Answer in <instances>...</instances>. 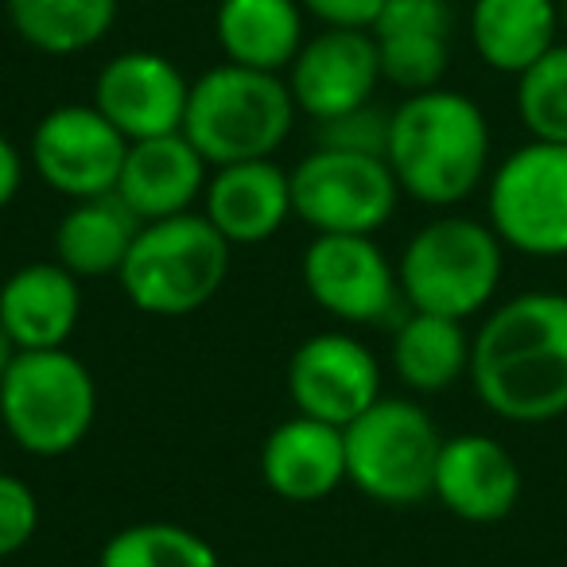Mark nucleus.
I'll use <instances>...</instances> for the list:
<instances>
[{
	"label": "nucleus",
	"mask_w": 567,
	"mask_h": 567,
	"mask_svg": "<svg viewBox=\"0 0 567 567\" xmlns=\"http://www.w3.org/2000/svg\"><path fill=\"white\" fill-rule=\"evenodd\" d=\"M474 396L505 424L567 416V296L520 292L471 334Z\"/></svg>",
	"instance_id": "f257e3e1"
},
{
	"label": "nucleus",
	"mask_w": 567,
	"mask_h": 567,
	"mask_svg": "<svg viewBox=\"0 0 567 567\" xmlns=\"http://www.w3.org/2000/svg\"><path fill=\"white\" fill-rule=\"evenodd\" d=\"M489 121L478 102L458 90L435 86L409 94L389 113L385 159L401 195L435 210L466 203L489 179Z\"/></svg>",
	"instance_id": "f03ea898"
},
{
	"label": "nucleus",
	"mask_w": 567,
	"mask_h": 567,
	"mask_svg": "<svg viewBox=\"0 0 567 567\" xmlns=\"http://www.w3.org/2000/svg\"><path fill=\"white\" fill-rule=\"evenodd\" d=\"M296 113L280 74L221 63L190 82L183 136L210 167L272 159L292 133Z\"/></svg>",
	"instance_id": "7ed1b4c3"
},
{
	"label": "nucleus",
	"mask_w": 567,
	"mask_h": 567,
	"mask_svg": "<svg viewBox=\"0 0 567 567\" xmlns=\"http://www.w3.org/2000/svg\"><path fill=\"white\" fill-rule=\"evenodd\" d=\"M505 268V245L489 221L443 214L420 226L401 252V296L409 311L466 323L489 308Z\"/></svg>",
	"instance_id": "20e7f679"
},
{
	"label": "nucleus",
	"mask_w": 567,
	"mask_h": 567,
	"mask_svg": "<svg viewBox=\"0 0 567 567\" xmlns=\"http://www.w3.org/2000/svg\"><path fill=\"white\" fill-rule=\"evenodd\" d=\"M234 245L206 221V214H175L144 221L121 265L117 280L136 311L156 319H179L206 308L229 272Z\"/></svg>",
	"instance_id": "39448f33"
},
{
	"label": "nucleus",
	"mask_w": 567,
	"mask_h": 567,
	"mask_svg": "<svg viewBox=\"0 0 567 567\" xmlns=\"http://www.w3.org/2000/svg\"><path fill=\"white\" fill-rule=\"evenodd\" d=\"M97 420L94 373L71 350H24L0 381V424L24 455L59 458L90 440Z\"/></svg>",
	"instance_id": "423d86ee"
},
{
	"label": "nucleus",
	"mask_w": 567,
	"mask_h": 567,
	"mask_svg": "<svg viewBox=\"0 0 567 567\" xmlns=\"http://www.w3.org/2000/svg\"><path fill=\"white\" fill-rule=\"evenodd\" d=\"M347 440V482L370 502L409 509L432 497L443 435L435 420L404 396H381L354 424Z\"/></svg>",
	"instance_id": "0eeeda50"
},
{
	"label": "nucleus",
	"mask_w": 567,
	"mask_h": 567,
	"mask_svg": "<svg viewBox=\"0 0 567 567\" xmlns=\"http://www.w3.org/2000/svg\"><path fill=\"white\" fill-rule=\"evenodd\" d=\"M489 229L525 257H567V144L528 141L486 179Z\"/></svg>",
	"instance_id": "6e6552de"
},
{
	"label": "nucleus",
	"mask_w": 567,
	"mask_h": 567,
	"mask_svg": "<svg viewBox=\"0 0 567 567\" xmlns=\"http://www.w3.org/2000/svg\"><path fill=\"white\" fill-rule=\"evenodd\" d=\"M401 203V183L385 156L323 148L292 167V210L316 234H378Z\"/></svg>",
	"instance_id": "1a4fd4ad"
},
{
	"label": "nucleus",
	"mask_w": 567,
	"mask_h": 567,
	"mask_svg": "<svg viewBox=\"0 0 567 567\" xmlns=\"http://www.w3.org/2000/svg\"><path fill=\"white\" fill-rule=\"evenodd\" d=\"M303 288L339 323H385L401 308V276L370 234H316L303 252Z\"/></svg>",
	"instance_id": "9d476101"
},
{
	"label": "nucleus",
	"mask_w": 567,
	"mask_h": 567,
	"mask_svg": "<svg viewBox=\"0 0 567 567\" xmlns=\"http://www.w3.org/2000/svg\"><path fill=\"white\" fill-rule=\"evenodd\" d=\"M28 156L55 195L82 203L117 190L128 141L97 113V105H59L35 125Z\"/></svg>",
	"instance_id": "9b49d317"
},
{
	"label": "nucleus",
	"mask_w": 567,
	"mask_h": 567,
	"mask_svg": "<svg viewBox=\"0 0 567 567\" xmlns=\"http://www.w3.org/2000/svg\"><path fill=\"white\" fill-rule=\"evenodd\" d=\"M288 396L300 416L347 427L381 401V365L362 339L319 331L288 358Z\"/></svg>",
	"instance_id": "f8f14e48"
},
{
	"label": "nucleus",
	"mask_w": 567,
	"mask_h": 567,
	"mask_svg": "<svg viewBox=\"0 0 567 567\" xmlns=\"http://www.w3.org/2000/svg\"><path fill=\"white\" fill-rule=\"evenodd\" d=\"M284 82L292 90L296 110L308 113L316 125L362 110L381 82L373 35L365 28H323L303 40Z\"/></svg>",
	"instance_id": "ddd939ff"
},
{
	"label": "nucleus",
	"mask_w": 567,
	"mask_h": 567,
	"mask_svg": "<svg viewBox=\"0 0 567 567\" xmlns=\"http://www.w3.org/2000/svg\"><path fill=\"white\" fill-rule=\"evenodd\" d=\"M190 82L167 55L125 51L97 71L94 105L128 144L183 133Z\"/></svg>",
	"instance_id": "4468645a"
},
{
	"label": "nucleus",
	"mask_w": 567,
	"mask_h": 567,
	"mask_svg": "<svg viewBox=\"0 0 567 567\" xmlns=\"http://www.w3.org/2000/svg\"><path fill=\"white\" fill-rule=\"evenodd\" d=\"M378 48L381 82L424 94L443 86L455 51V9L451 0H385L370 24Z\"/></svg>",
	"instance_id": "2eb2a0df"
},
{
	"label": "nucleus",
	"mask_w": 567,
	"mask_h": 567,
	"mask_svg": "<svg viewBox=\"0 0 567 567\" xmlns=\"http://www.w3.org/2000/svg\"><path fill=\"white\" fill-rule=\"evenodd\" d=\"M520 466L505 443L482 432H463L443 440L435 463L432 497L458 520L494 525L505 520L520 502Z\"/></svg>",
	"instance_id": "dca6fc26"
},
{
	"label": "nucleus",
	"mask_w": 567,
	"mask_h": 567,
	"mask_svg": "<svg viewBox=\"0 0 567 567\" xmlns=\"http://www.w3.org/2000/svg\"><path fill=\"white\" fill-rule=\"evenodd\" d=\"M203 214L229 245H260L292 218V172L276 159L214 167L203 190Z\"/></svg>",
	"instance_id": "f3484780"
},
{
	"label": "nucleus",
	"mask_w": 567,
	"mask_h": 567,
	"mask_svg": "<svg viewBox=\"0 0 567 567\" xmlns=\"http://www.w3.org/2000/svg\"><path fill=\"white\" fill-rule=\"evenodd\" d=\"M260 478L280 502L311 505L331 497L347 482V440L342 427L296 412L276 424L260 447Z\"/></svg>",
	"instance_id": "a211bd4d"
},
{
	"label": "nucleus",
	"mask_w": 567,
	"mask_h": 567,
	"mask_svg": "<svg viewBox=\"0 0 567 567\" xmlns=\"http://www.w3.org/2000/svg\"><path fill=\"white\" fill-rule=\"evenodd\" d=\"M210 164L183 133L152 136V141L128 144L125 167L113 195L128 206L141 221H164L175 214H190L203 198Z\"/></svg>",
	"instance_id": "6ab92c4d"
},
{
	"label": "nucleus",
	"mask_w": 567,
	"mask_h": 567,
	"mask_svg": "<svg viewBox=\"0 0 567 567\" xmlns=\"http://www.w3.org/2000/svg\"><path fill=\"white\" fill-rule=\"evenodd\" d=\"M82 316V284L59 260H35L0 284V327L17 350H63Z\"/></svg>",
	"instance_id": "aec40b11"
},
{
	"label": "nucleus",
	"mask_w": 567,
	"mask_h": 567,
	"mask_svg": "<svg viewBox=\"0 0 567 567\" xmlns=\"http://www.w3.org/2000/svg\"><path fill=\"white\" fill-rule=\"evenodd\" d=\"M300 0H221L214 12V35L226 63L280 74L303 48Z\"/></svg>",
	"instance_id": "412c9836"
},
{
	"label": "nucleus",
	"mask_w": 567,
	"mask_h": 567,
	"mask_svg": "<svg viewBox=\"0 0 567 567\" xmlns=\"http://www.w3.org/2000/svg\"><path fill=\"white\" fill-rule=\"evenodd\" d=\"M471 43L497 74H525L559 43V0H471Z\"/></svg>",
	"instance_id": "4be33fe9"
},
{
	"label": "nucleus",
	"mask_w": 567,
	"mask_h": 567,
	"mask_svg": "<svg viewBox=\"0 0 567 567\" xmlns=\"http://www.w3.org/2000/svg\"><path fill=\"white\" fill-rule=\"evenodd\" d=\"M144 221L117 195L82 198L55 226V260L79 280L117 276Z\"/></svg>",
	"instance_id": "5701e85b"
},
{
	"label": "nucleus",
	"mask_w": 567,
	"mask_h": 567,
	"mask_svg": "<svg viewBox=\"0 0 567 567\" xmlns=\"http://www.w3.org/2000/svg\"><path fill=\"white\" fill-rule=\"evenodd\" d=\"M389 358L412 393H447L471 378V334L458 319L409 311L396 323Z\"/></svg>",
	"instance_id": "b1692460"
},
{
	"label": "nucleus",
	"mask_w": 567,
	"mask_h": 567,
	"mask_svg": "<svg viewBox=\"0 0 567 567\" xmlns=\"http://www.w3.org/2000/svg\"><path fill=\"white\" fill-rule=\"evenodd\" d=\"M9 24L40 55H82L117 24L121 0H4Z\"/></svg>",
	"instance_id": "393cba45"
},
{
	"label": "nucleus",
	"mask_w": 567,
	"mask_h": 567,
	"mask_svg": "<svg viewBox=\"0 0 567 567\" xmlns=\"http://www.w3.org/2000/svg\"><path fill=\"white\" fill-rule=\"evenodd\" d=\"M97 567H221V559L195 528L175 520H141L105 540Z\"/></svg>",
	"instance_id": "a878e982"
},
{
	"label": "nucleus",
	"mask_w": 567,
	"mask_h": 567,
	"mask_svg": "<svg viewBox=\"0 0 567 567\" xmlns=\"http://www.w3.org/2000/svg\"><path fill=\"white\" fill-rule=\"evenodd\" d=\"M517 117L528 141L567 144V43H556L517 74Z\"/></svg>",
	"instance_id": "bb28decb"
},
{
	"label": "nucleus",
	"mask_w": 567,
	"mask_h": 567,
	"mask_svg": "<svg viewBox=\"0 0 567 567\" xmlns=\"http://www.w3.org/2000/svg\"><path fill=\"white\" fill-rule=\"evenodd\" d=\"M40 528V497L17 474L0 471V559L17 556Z\"/></svg>",
	"instance_id": "cd10ccee"
},
{
	"label": "nucleus",
	"mask_w": 567,
	"mask_h": 567,
	"mask_svg": "<svg viewBox=\"0 0 567 567\" xmlns=\"http://www.w3.org/2000/svg\"><path fill=\"white\" fill-rule=\"evenodd\" d=\"M319 144H323V148H342V152H365V156H385L389 113L373 110V102H370L354 113L323 121V125H319Z\"/></svg>",
	"instance_id": "c85d7f7f"
},
{
	"label": "nucleus",
	"mask_w": 567,
	"mask_h": 567,
	"mask_svg": "<svg viewBox=\"0 0 567 567\" xmlns=\"http://www.w3.org/2000/svg\"><path fill=\"white\" fill-rule=\"evenodd\" d=\"M300 4L323 28H365V32L385 9V0H300Z\"/></svg>",
	"instance_id": "c756f323"
},
{
	"label": "nucleus",
	"mask_w": 567,
	"mask_h": 567,
	"mask_svg": "<svg viewBox=\"0 0 567 567\" xmlns=\"http://www.w3.org/2000/svg\"><path fill=\"white\" fill-rule=\"evenodd\" d=\"M20 187H24V156L9 136L0 133V210L20 195Z\"/></svg>",
	"instance_id": "7c9ffc66"
},
{
	"label": "nucleus",
	"mask_w": 567,
	"mask_h": 567,
	"mask_svg": "<svg viewBox=\"0 0 567 567\" xmlns=\"http://www.w3.org/2000/svg\"><path fill=\"white\" fill-rule=\"evenodd\" d=\"M17 342L9 339V331H4V327H0V381H4V373L12 370V362H17Z\"/></svg>",
	"instance_id": "2f4dec72"
},
{
	"label": "nucleus",
	"mask_w": 567,
	"mask_h": 567,
	"mask_svg": "<svg viewBox=\"0 0 567 567\" xmlns=\"http://www.w3.org/2000/svg\"><path fill=\"white\" fill-rule=\"evenodd\" d=\"M559 24H564V35H567V0H559Z\"/></svg>",
	"instance_id": "473e14b6"
}]
</instances>
